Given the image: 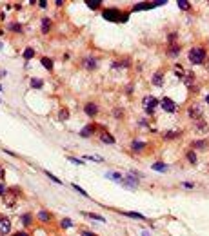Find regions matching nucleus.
I'll return each mask as SVG.
<instances>
[{
    "instance_id": "obj_1",
    "label": "nucleus",
    "mask_w": 209,
    "mask_h": 236,
    "mask_svg": "<svg viewBox=\"0 0 209 236\" xmlns=\"http://www.w3.org/2000/svg\"><path fill=\"white\" fill-rule=\"evenodd\" d=\"M102 16H104L106 20H109V22H127V18H129L127 13H120V9H116V7L106 9V11L102 13Z\"/></svg>"
},
{
    "instance_id": "obj_2",
    "label": "nucleus",
    "mask_w": 209,
    "mask_h": 236,
    "mask_svg": "<svg viewBox=\"0 0 209 236\" xmlns=\"http://www.w3.org/2000/svg\"><path fill=\"white\" fill-rule=\"evenodd\" d=\"M189 60H191V64H195V65L204 64V60H206V49H204V47H193V49L189 51Z\"/></svg>"
},
{
    "instance_id": "obj_3",
    "label": "nucleus",
    "mask_w": 209,
    "mask_h": 236,
    "mask_svg": "<svg viewBox=\"0 0 209 236\" xmlns=\"http://www.w3.org/2000/svg\"><path fill=\"white\" fill-rule=\"evenodd\" d=\"M120 185H122V187H126V189H131V191H135V189L138 187V180L135 178V175H133V173H129V175L124 178V182H122Z\"/></svg>"
},
{
    "instance_id": "obj_4",
    "label": "nucleus",
    "mask_w": 209,
    "mask_h": 236,
    "mask_svg": "<svg viewBox=\"0 0 209 236\" xmlns=\"http://www.w3.org/2000/svg\"><path fill=\"white\" fill-rule=\"evenodd\" d=\"M160 105H162V109H164L166 113H175L177 107H178V105H177L171 98H167V96H164V98L160 100Z\"/></svg>"
},
{
    "instance_id": "obj_5",
    "label": "nucleus",
    "mask_w": 209,
    "mask_h": 236,
    "mask_svg": "<svg viewBox=\"0 0 209 236\" xmlns=\"http://www.w3.org/2000/svg\"><path fill=\"white\" fill-rule=\"evenodd\" d=\"M157 105H158V100H157L155 96H146V98H144V109H146V113L151 115Z\"/></svg>"
},
{
    "instance_id": "obj_6",
    "label": "nucleus",
    "mask_w": 209,
    "mask_h": 236,
    "mask_svg": "<svg viewBox=\"0 0 209 236\" xmlns=\"http://www.w3.org/2000/svg\"><path fill=\"white\" fill-rule=\"evenodd\" d=\"M106 178H109V180H113V182H116V184H122V182H124V176H122L120 173H116V171H107V173H106Z\"/></svg>"
},
{
    "instance_id": "obj_7",
    "label": "nucleus",
    "mask_w": 209,
    "mask_h": 236,
    "mask_svg": "<svg viewBox=\"0 0 209 236\" xmlns=\"http://www.w3.org/2000/svg\"><path fill=\"white\" fill-rule=\"evenodd\" d=\"M153 85H157V87H162V85H164V73H162V71H158V73L153 75Z\"/></svg>"
},
{
    "instance_id": "obj_8",
    "label": "nucleus",
    "mask_w": 209,
    "mask_h": 236,
    "mask_svg": "<svg viewBox=\"0 0 209 236\" xmlns=\"http://www.w3.org/2000/svg\"><path fill=\"white\" fill-rule=\"evenodd\" d=\"M84 111H86V115H87V116H96L98 107H96V104H86Z\"/></svg>"
},
{
    "instance_id": "obj_9",
    "label": "nucleus",
    "mask_w": 209,
    "mask_h": 236,
    "mask_svg": "<svg viewBox=\"0 0 209 236\" xmlns=\"http://www.w3.org/2000/svg\"><path fill=\"white\" fill-rule=\"evenodd\" d=\"M187 113H189L191 118H200V116H202V109H200L198 105H191V107L187 109Z\"/></svg>"
},
{
    "instance_id": "obj_10",
    "label": "nucleus",
    "mask_w": 209,
    "mask_h": 236,
    "mask_svg": "<svg viewBox=\"0 0 209 236\" xmlns=\"http://www.w3.org/2000/svg\"><path fill=\"white\" fill-rule=\"evenodd\" d=\"M153 7V2H140L137 5H133V11H146V9H151Z\"/></svg>"
},
{
    "instance_id": "obj_11",
    "label": "nucleus",
    "mask_w": 209,
    "mask_h": 236,
    "mask_svg": "<svg viewBox=\"0 0 209 236\" xmlns=\"http://www.w3.org/2000/svg\"><path fill=\"white\" fill-rule=\"evenodd\" d=\"M93 133H95V127H93L91 124H87V125H86V127L80 131V136H82V138H89Z\"/></svg>"
},
{
    "instance_id": "obj_12",
    "label": "nucleus",
    "mask_w": 209,
    "mask_h": 236,
    "mask_svg": "<svg viewBox=\"0 0 209 236\" xmlns=\"http://www.w3.org/2000/svg\"><path fill=\"white\" fill-rule=\"evenodd\" d=\"M9 229H11V224H9V220H0V234H5V233H9Z\"/></svg>"
},
{
    "instance_id": "obj_13",
    "label": "nucleus",
    "mask_w": 209,
    "mask_h": 236,
    "mask_svg": "<svg viewBox=\"0 0 209 236\" xmlns=\"http://www.w3.org/2000/svg\"><path fill=\"white\" fill-rule=\"evenodd\" d=\"M84 67L86 69H96V60L95 58H86L84 60Z\"/></svg>"
},
{
    "instance_id": "obj_14",
    "label": "nucleus",
    "mask_w": 209,
    "mask_h": 236,
    "mask_svg": "<svg viewBox=\"0 0 209 236\" xmlns=\"http://www.w3.org/2000/svg\"><path fill=\"white\" fill-rule=\"evenodd\" d=\"M131 147H133V151L140 153L142 149H146V144H144V142H140V140H135V142L131 144Z\"/></svg>"
},
{
    "instance_id": "obj_15",
    "label": "nucleus",
    "mask_w": 209,
    "mask_h": 236,
    "mask_svg": "<svg viewBox=\"0 0 209 236\" xmlns=\"http://www.w3.org/2000/svg\"><path fill=\"white\" fill-rule=\"evenodd\" d=\"M151 169H153V171H158V173H166V171H167V165L162 164V162H158V164H153Z\"/></svg>"
},
{
    "instance_id": "obj_16",
    "label": "nucleus",
    "mask_w": 209,
    "mask_h": 236,
    "mask_svg": "<svg viewBox=\"0 0 209 236\" xmlns=\"http://www.w3.org/2000/svg\"><path fill=\"white\" fill-rule=\"evenodd\" d=\"M22 56H24V60H31V58L35 56V49H33V47H25Z\"/></svg>"
},
{
    "instance_id": "obj_17",
    "label": "nucleus",
    "mask_w": 209,
    "mask_h": 236,
    "mask_svg": "<svg viewBox=\"0 0 209 236\" xmlns=\"http://www.w3.org/2000/svg\"><path fill=\"white\" fill-rule=\"evenodd\" d=\"M122 214H126V216H129V218H135V220H146L144 214H140V213H133V211H127V213H122Z\"/></svg>"
},
{
    "instance_id": "obj_18",
    "label": "nucleus",
    "mask_w": 209,
    "mask_h": 236,
    "mask_svg": "<svg viewBox=\"0 0 209 236\" xmlns=\"http://www.w3.org/2000/svg\"><path fill=\"white\" fill-rule=\"evenodd\" d=\"M51 27V18H42V33H47Z\"/></svg>"
},
{
    "instance_id": "obj_19",
    "label": "nucleus",
    "mask_w": 209,
    "mask_h": 236,
    "mask_svg": "<svg viewBox=\"0 0 209 236\" xmlns=\"http://www.w3.org/2000/svg\"><path fill=\"white\" fill-rule=\"evenodd\" d=\"M100 140H102L104 144H115V138H113L109 133H104V135L100 136Z\"/></svg>"
},
{
    "instance_id": "obj_20",
    "label": "nucleus",
    "mask_w": 209,
    "mask_h": 236,
    "mask_svg": "<svg viewBox=\"0 0 209 236\" xmlns=\"http://www.w3.org/2000/svg\"><path fill=\"white\" fill-rule=\"evenodd\" d=\"M84 214H86V216H89L91 220H96V222H102V224L106 222V218H104V216H100V214H95V213H84Z\"/></svg>"
},
{
    "instance_id": "obj_21",
    "label": "nucleus",
    "mask_w": 209,
    "mask_h": 236,
    "mask_svg": "<svg viewBox=\"0 0 209 236\" xmlns=\"http://www.w3.org/2000/svg\"><path fill=\"white\" fill-rule=\"evenodd\" d=\"M86 5H87V7H91V9H98V7L102 5V2H100V0H93V2H91V0H87V2H86Z\"/></svg>"
},
{
    "instance_id": "obj_22",
    "label": "nucleus",
    "mask_w": 209,
    "mask_h": 236,
    "mask_svg": "<svg viewBox=\"0 0 209 236\" xmlns=\"http://www.w3.org/2000/svg\"><path fill=\"white\" fill-rule=\"evenodd\" d=\"M42 65L51 71V69H53V60H51V58H42Z\"/></svg>"
},
{
    "instance_id": "obj_23",
    "label": "nucleus",
    "mask_w": 209,
    "mask_h": 236,
    "mask_svg": "<svg viewBox=\"0 0 209 236\" xmlns=\"http://www.w3.org/2000/svg\"><path fill=\"white\" fill-rule=\"evenodd\" d=\"M29 84H31V87H35V89H40V87L44 85V84H42V80H38V78H31V82H29Z\"/></svg>"
},
{
    "instance_id": "obj_24",
    "label": "nucleus",
    "mask_w": 209,
    "mask_h": 236,
    "mask_svg": "<svg viewBox=\"0 0 209 236\" xmlns=\"http://www.w3.org/2000/svg\"><path fill=\"white\" fill-rule=\"evenodd\" d=\"M38 218H40L42 222H49V220H51V214L46 213V211H40V213H38Z\"/></svg>"
},
{
    "instance_id": "obj_25",
    "label": "nucleus",
    "mask_w": 209,
    "mask_h": 236,
    "mask_svg": "<svg viewBox=\"0 0 209 236\" xmlns=\"http://www.w3.org/2000/svg\"><path fill=\"white\" fill-rule=\"evenodd\" d=\"M22 224H24L25 227L31 225V224H33V216H31V214H24V216H22Z\"/></svg>"
},
{
    "instance_id": "obj_26",
    "label": "nucleus",
    "mask_w": 209,
    "mask_h": 236,
    "mask_svg": "<svg viewBox=\"0 0 209 236\" xmlns=\"http://www.w3.org/2000/svg\"><path fill=\"white\" fill-rule=\"evenodd\" d=\"M177 5H178L180 9H189V5H191V4H189L187 0H178V2H177Z\"/></svg>"
},
{
    "instance_id": "obj_27",
    "label": "nucleus",
    "mask_w": 209,
    "mask_h": 236,
    "mask_svg": "<svg viewBox=\"0 0 209 236\" xmlns=\"http://www.w3.org/2000/svg\"><path fill=\"white\" fill-rule=\"evenodd\" d=\"M169 55H171V56L180 55V47H178V45H171V47H169Z\"/></svg>"
},
{
    "instance_id": "obj_28",
    "label": "nucleus",
    "mask_w": 209,
    "mask_h": 236,
    "mask_svg": "<svg viewBox=\"0 0 209 236\" xmlns=\"http://www.w3.org/2000/svg\"><path fill=\"white\" fill-rule=\"evenodd\" d=\"M60 225H62L64 229H69V227H73V222H71L69 218H64V220L60 222Z\"/></svg>"
},
{
    "instance_id": "obj_29",
    "label": "nucleus",
    "mask_w": 209,
    "mask_h": 236,
    "mask_svg": "<svg viewBox=\"0 0 209 236\" xmlns=\"http://www.w3.org/2000/svg\"><path fill=\"white\" fill-rule=\"evenodd\" d=\"M46 175H47V178H49V180H53L55 184H62V180H58V178H56V176H55L53 173H49V171H46Z\"/></svg>"
},
{
    "instance_id": "obj_30",
    "label": "nucleus",
    "mask_w": 209,
    "mask_h": 236,
    "mask_svg": "<svg viewBox=\"0 0 209 236\" xmlns=\"http://www.w3.org/2000/svg\"><path fill=\"white\" fill-rule=\"evenodd\" d=\"M67 160H69L71 164H76V165H84V162H82V160H78V158H75V156H67Z\"/></svg>"
},
{
    "instance_id": "obj_31",
    "label": "nucleus",
    "mask_w": 209,
    "mask_h": 236,
    "mask_svg": "<svg viewBox=\"0 0 209 236\" xmlns=\"http://www.w3.org/2000/svg\"><path fill=\"white\" fill-rule=\"evenodd\" d=\"M9 29H11V31H18V33H22V25H20V24H11Z\"/></svg>"
},
{
    "instance_id": "obj_32",
    "label": "nucleus",
    "mask_w": 209,
    "mask_h": 236,
    "mask_svg": "<svg viewBox=\"0 0 209 236\" xmlns=\"http://www.w3.org/2000/svg\"><path fill=\"white\" fill-rule=\"evenodd\" d=\"M84 160H93V162H102V158H100V156H93V155H87V156H84Z\"/></svg>"
},
{
    "instance_id": "obj_33",
    "label": "nucleus",
    "mask_w": 209,
    "mask_h": 236,
    "mask_svg": "<svg viewBox=\"0 0 209 236\" xmlns=\"http://www.w3.org/2000/svg\"><path fill=\"white\" fill-rule=\"evenodd\" d=\"M73 189H75V191H78V193H80V194H82V196H89V194H87V193H86V191H84V189H82V187H78V185H76V184H73Z\"/></svg>"
},
{
    "instance_id": "obj_34",
    "label": "nucleus",
    "mask_w": 209,
    "mask_h": 236,
    "mask_svg": "<svg viewBox=\"0 0 209 236\" xmlns=\"http://www.w3.org/2000/svg\"><path fill=\"white\" fill-rule=\"evenodd\" d=\"M187 160H189V162H191V164H195V162H197V155H195V153H191V151H189V153H187Z\"/></svg>"
},
{
    "instance_id": "obj_35",
    "label": "nucleus",
    "mask_w": 209,
    "mask_h": 236,
    "mask_svg": "<svg viewBox=\"0 0 209 236\" xmlns=\"http://www.w3.org/2000/svg\"><path fill=\"white\" fill-rule=\"evenodd\" d=\"M67 118H69V113H67L66 109H62V111H60V120H67Z\"/></svg>"
},
{
    "instance_id": "obj_36",
    "label": "nucleus",
    "mask_w": 209,
    "mask_h": 236,
    "mask_svg": "<svg viewBox=\"0 0 209 236\" xmlns=\"http://www.w3.org/2000/svg\"><path fill=\"white\" fill-rule=\"evenodd\" d=\"M193 145H195V147H198V149H204V147H206V142H204V140H202V142H195Z\"/></svg>"
},
{
    "instance_id": "obj_37",
    "label": "nucleus",
    "mask_w": 209,
    "mask_h": 236,
    "mask_svg": "<svg viewBox=\"0 0 209 236\" xmlns=\"http://www.w3.org/2000/svg\"><path fill=\"white\" fill-rule=\"evenodd\" d=\"M178 136V133H166V138L167 140H171V138H177Z\"/></svg>"
},
{
    "instance_id": "obj_38",
    "label": "nucleus",
    "mask_w": 209,
    "mask_h": 236,
    "mask_svg": "<svg viewBox=\"0 0 209 236\" xmlns=\"http://www.w3.org/2000/svg\"><path fill=\"white\" fill-rule=\"evenodd\" d=\"M182 185H184V187H186V189H193V187H195V185H193V184H191V182H184V184H182Z\"/></svg>"
},
{
    "instance_id": "obj_39",
    "label": "nucleus",
    "mask_w": 209,
    "mask_h": 236,
    "mask_svg": "<svg viewBox=\"0 0 209 236\" xmlns=\"http://www.w3.org/2000/svg\"><path fill=\"white\" fill-rule=\"evenodd\" d=\"M5 193H7L5 185H2V184H0V194H2V196H5Z\"/></svg>"
},
{
    "instance_id": "obj_40",
    "label": "nucleus",
    "mask_w": 209,
    "mask_h": 236,
    "mask_svg": "<svg viewBox=\"0 0 209 236\" xmlns=\"http://www.w3.org/2000/svg\"><path fill=\"white\" fill-rule=\"evenodd\" d=\"M38 5H40V7L44 9V7H47V2H44V0H40V2H38Z\"/></svg>"
},
{
    "instance_id": "obj_41",
    "label": "nucleus",
    "mask_w": 209,
    "mask_h": 236,
    "mask_svg": "<svg viewBox=\"0 0 209 236\" xmlns=\"http://www.w3.org/2000/svg\"><path fill=\"white\" fill-rule=\"evenodd\" d=\"M13 236H29V234H27V233H22V231H20V233H15Z\"/></svg>"
},
{
    "instance_id": "obj_42",
    "label": "nucleus",
    "mask_w": 209,
    "mask_h": 236,
    "mask_svg": "<svg viewBox=\"0 0 209 236\" xmlns=\"http://www.w3.org/2000/svg\"><path fill=\"white\" fill-rule=\"evenodd\" d=\"M175 38H177V33H171V35H169V40H171V42H173V40H175Z\"/></svg>"
},
{
    "instance_id": "obj_43",
    "label": "nucleus",
    "mask_w": 209,
    "mask_h": 236,
    "mask_svg": "<svg viewBox=\"0 0 209 236\" xmlns=\"http://www.w3.org/2000/svg\"><path fill=\"white\" fill-rule=\"evenodd\" d=\"M82 236H95V234H93V233H87V231H84V233H82Z\"/></svg>"
},
{
    "instance_id": "obj_44",
    "label": "nucleus",
    "mask_w": 209,
    "mask_h": 236,
    "mask_svg": "<svg viewBox=\"0 0 209 236\" xmlns=\"http://www.w3.org/2000/svg\"><path fill=\"white\" fill-rule=\"evenodd\" d=\"M142 236H151V234H149L147 231H144V233H142Z\"/></svg>"
},
{
    "instance_id": "obj_45",
    "label": "nucleus",
    "mask_w": 209,
    "mask_h": 236,
    "mask_svg": "<svg viewBox=\"0 0 209 236\" xmlns=\"http://www.w3.org/2000/svg\"><path fill=\"white\" fill-rule=\"evenodd\" d=\"M0 178H4V169H0Z\"/></svg>"
},
{
    "instance_id": "obj_46",
    "label": "nucleus",
    "mask_w": 209,
    "mask_h": 236,
    "mask_svg": "<svg viewBox=\"0 0 209 236\" xmlns=\"http://www.w3.org/2000/svg\"><path fill=\"white\" fill-rule=\"evenodd\" d=\"M206 102H207V105H209V95H207V96H206Z\"/></svg>"
},
{
    "instance_id": "obj_47",
    "label": "nucleus",
    "mask_w": 209,
    "mask_h": 236,
    "mask_svg": "<svg viewBox=\"0 0 209 236\" xmlns=\"http://www.w3.org/2000/svg\"><path fill=\"white\" fill-rule=\"evenodd\" d=\"M0 49H2V42H0Z\"/></svg>"
}]
</instances>
